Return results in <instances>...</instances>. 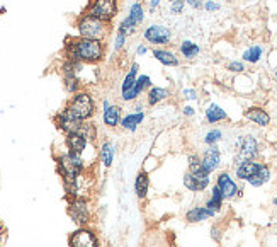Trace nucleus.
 <instances>
[{"label": "nucleus", "instance_id": "obj_1", "mask_svg": "<svg viewBox=\"0 0 277 247\" xmlns=\"http://www.w3.org/2000/svg\"><path fill=\"white\" fill-rule=\"evenodd\" d=\"M68 55L73 60L80 62H97L102 58V45L99 39H89L82 38L68 45Z\"/></svg>", "mask_w": 277, "mask_h": 247}, {"label": "nucleus", "instance_id": "obj_2", "mask_svg": "<svg viewBox=\"0 0 277 247\" xmlns=\"http://www.w3.org/2000/svg\"><path fill=\"white\" fill-rule=\"evenodd\" d=\"M66 113H70L73 118L83 121V119L94 115V101H92V98L89 94H77L73 98V101L70 102Z\"/></svg>", "mask_w": 277, "mask_h": 247}, {"label": "nucleus", "instance_id": "obj_3", "mask_svg": "<svg viewBox=\"0 0 277 247\" xmlns=\"http://www.w3.org/2000/svg\"><path fill=\"white\" fill-rule=\"evenodd\" d=\"M78 31L83 38L89 39H101L104 36L106 29H104V22L99 21V19L92 17V16H85V17L80 19L78 22Z\"/></svg>", "mask_w": 277, "mask_h": 247}, {"label": "nucleus", "instance_id": "obj_4", "mask_svg": "<svg viewBox=\"0 0 277 247\" xmlns=\"http://www.w3.org/2000/svg\"><path fill=\"white\" fill-rule=\"evenodd\" d=\"M118 12V4L116 0H94L90 7V16L99 21H111Z\"/></svg>", "mask_w": 277, "mask_h": 247}, {"label": "nucleus", "instance_id": "obj_5", "mask_svg": "<svg viewBox=\"0 0 277 247\" xmlns=\"http://www.w3.org/2000/svg\"><path fill=\"white\" fill-rule=\"evenodd\" d=\"M184 184L191 191H204L209 186V174L202 167L189 171L184 178Z\"/></svg>", "mask_w": 277, "mask_h": 247}, {"label": "nucleus", "instance_id": "obj_6", "mask_svg": "<svg viewBox=\"0 0 277 247\" xmlns=\"http://www.w3.org/2000/svg\"><path fill=\"white\" fill-rule=\"evenodd\" d=\"M60 164H62V171L68 182L75 181L77 176L82 171V160H80V157L77 155V153L70 152L66 153V155H63L62 159H60Z\"/></svg>", "mask_w": 277, "mask_h": 247}, {"label": "nucleus", "instance_id": "obj_7", "mask_svg": "<svg viewBox=\"0 0 277 247\" xmlns=\"http://www.w3.org/2000/svg\"><path fill=\"white\" fill-rule=\"evenodd\" d=\"M145 39L153 45H167L172 39V31L165 26H150L145 31Z\"/></svg>", "mask_w": 277, "mask_h": 247}, {"label": "nucleus", "instance_id": "obj_8", "mask_svg": "<svg viewBox=\"0 0 277 247\" xmlns=\"http://www.w3.org/2000/svg\"><path fill=\"white\" fill-rule=\"evenodd\" d=\"M259 152V145L253 136H243L238 142V162L253 160V157Z\"/></svg>", "mask_w": 277, "mask_h": 247}, {"label": "nucleus", "instance_id": "obj_9", "mask_svg": "<svg viewBox=\"0 0 277 247\" xmlns=\"http://www.w3.org/2000/svg\"><path fill=\"white\" fill-rule=\"evenodd\" d=\"M72 247H97V239L90 230H77L72 235V240H70Z\"/></svg>", "mask_w": 277, "mask_h": 247}, {"label": "nucleus", "instance_id": "obj_10", "mask_svg": "<svg viewBox=\"0 0 277 247\" xmlns=\"http://www.w3.org/2000/svg\"><path fill=\"white\" fill-rule=\"evenodd\" d=\"M219 162H221V153H219L218 147L209 145V148L206 150L204 157H202V160H201L202 169H204L208 174H211V172L219 165Z\"/></svg>", "mask_w": 277, "mask_h": 247}, {"label": "nucleus", "instance_id": "obj_11", "mask_svg": "<svg viewBox=\"0 0 277 247\" xmlns=\"http://www.w3.org/2000/svg\"><path fill=\"white\" fill-rule=\"evenodd\" d=\"M216 186H218L219 191L223 193L225 199H231L238 195V188H236L235 181H233L226 172H223V174L218 176V182H216Z\"/></svg>", "mask_w": 277, "mask_h": 247}, {"label": "nucleus", "instance_id": "obj_12", "mask_svg": "<svg viewBox=\"0 0 277 247\" xmlns=\"http://www.w3.org/2000/svg\"><path fill=\"white\" fill-rule=\"evenodd\" d=\"M262 164L253 162V160H245V162H240L238 167H236V178L243 179V181H248L253 176L257 174V171L260 169Z\"/></svg>", "mask_w": 277, "mask_h": 247}, {"label": "nucleus", "instance_id": "obj_13", "mask_svg": "<svg viewBox=\"0 0 277 247\" xmlns=\"http://www.w3.org/2000/svg\"><path fill=\"white\" fill-rule=\"evenodd\" d=\"M136 75H138V63H133L131 70L129 73L126 75L124 82H123V99L124 101H131V94H133V87H135V82H136Z\"/></svg>", "mask_w": 277, "mask_h": 247}, {"label": "nucleus", "instance_id": "obj_14", "mask_svg": "<svg viewBox=\"0 0 277 247\" xmlns=\"http://www.w3.org/2000/svg\"><path fill=\"white\" fill-rule=\"evenodd\" d=\"M58 125H60V128L65 130V132L70 135V133H78L80 126H82V121H80V119H77V118H73L70 113L65 111L63 115H60Z\"/></svg>", "mask_w": 277, "mask_h": 247}, {"label": "nucleus", "instance_id": "obj_15", "mask_svg": "<svg viewBox=\"0 0 277 247\" xmlns=\"http://www.w3.org/2000/svg\"><path fill=\"white\" fill-rule=\"evenodd\" d=\"M215 213L216 212L209 210L208 206H196V208L189 210L187 215H185V218H187V222L196 223V222H202V220L211 218V216H215Z\"/></svg>", "mask_w": 277, "mask_h": 247}, {"label": "nucleus", "instance_id": "obj_16", "mask_svg": "<svg viewBox=\"0 0 277 247\" xmlns=\"http://www.w3.org/2000/svg\"><path fill=\"white\" fill-rule=\"evenodd\" d=\"M245 116L250 119V121L257 123V125H260V126H267L270 121L269 115H267L262 108H250L248 111L245 113Z\"/></svg>", "mask_w": 277, "mask_h": 247}, {"label": "nucleus", "instance_id": "obj_17", "mask_svg": "<svg viewBox=\"0 0 277 247\" xmlns=\"http://www.w3.org/2000/svg\"><path fill=\"white\" fill-rule=\"evenodd\" d=\"M66 143H68V148L72 153H82L83 148H85L87 145V140L83 138L82 135H78V133H70L68 138H66Z\"/></svg>", "mask_w": 277, "mask_h": 247}, {"label": "nucleus", "instance_id": "obj_18", "mask_svg": "<svg viewBox=\"0 0 277 247\" xmlns=\"http://www.w3.org/2000/svg\"><path fill=\"white\" fill-rule=\"evenodd\" d=\"M153 56H155L156 60H158L162 65H167V66H177L179 65V60H177V56L173 55L172 51H169V49H153Z\"/></svg>", "mask_w": 277, "mask_h": 247}, {"label": "nucleus", "instance_id": "obj_19", "mask_svg": "<svg viewBox=\"0 0 277 247\" xmlns=\"http://www.w3.org/2000/svg\"><path fill=\"white\" fill-rule=\"evenodd\" d=\"M70 213H72L73 220H75V222H78V223H85L87 218H89V212H87L85 201H77L75 205L72 206Z\"/></svg>", "mask_w": 277, "mask_h": 247}, {"label": "nucleus", "instance_id": "obj_20", "mask_svg": "<svg viewBox=\"0 0 277 247\" xmlns=\"http://www.w3.org/2000/svg\"><path fill=\"white\" fill-rule=\"evenodd\" d=\"M143 119H145V113H143V111H139V113H131V115H128L124 119H123L121 125H123V128L135 132V130L138 128V125L143 121Z\"/></svg>", "mask_w": 277, "mask_h": 247}, {"label": "nucleus", "instance_id": "obj_21", "mask_svg": "<svg viewBox=\"0 0 277 247\" xmlns=\"http://www.w3.org/2000/svg\"><path fill=\"white\" fill-rule=\"evenodd\" d=\"M148 184H150V179H148V174L146 172H139L138 178L135 181V191L138 195V198H145L146 193H148Z\"/></svg>", "mask_w": 277, "mask_h": 247}, {"label": "nucleus", "instance_id": "obj_22", "mask_svg": "<svg viewBox=\"0 0 277 247\" xmlns=\"http://www.w3.org/2000/svg\"><path fill=\"white\" fill-rule=\"evenodd\" d=\"M269 178H270V171H269V167L267 165H260V169L257 171V174L253 176L252 179H248V182L252 186H255V188H259V186H262V184H265L267 181H269Z\"/></svg>", "mask_w": 277, "mask_h": 247}, {"label": "nucleus", "instance_id": "obj_23", "mask_svg": "<svg viewBox=\"0 0 277 247\" xmlns=\"http://www.w3.org/2000/svg\"><path fill=\"white\" fill-rule=\"evenodd\" d=\"M223 199H225L223 193L219 191L218 186H215V188H213V196L208 199L206 206H208L209 210H213V212H219V210H221V206H223Z\"/></svg>", "mask_w": 277, "mask_h": 247}, {"label": "nucleus", "instance_id": "obj_24", "mask_svg": "<svg viewBox=\"0 0 277 247\" xmlns=\"http://www.w3.org/2000/svg\"><path fill=\"white\" fill-rule=\"evenodd\" d=\"M121 118V109L118 106H109L104 109V123L109 126H116Z\"/></svg>", "mask_w": 277, "mask_h": 247}, {"label": "nucleus", "instance_id": "obj_25", "mask_svg": "<svg viewBox=\"0 0 277 247\" xmlns=\"http://www.w3.org/2000/svg\"><path fill=\"white\" fill-rule=\"evenodd\" d=\"M226 118H228L226 113L223 111L218 104H211L208 108V111H206V119H208L209 123H218V121H223V119H226Z\"/></svg>", "mask_w": 277, "mask_h": 247}, {"label": "nucleus", "instance_id": "obj_26", "mask_svg": "<svg viewBox=\"0 0 277 247\" xmlns=\"http://www.w3.org/2000/svg\"><path fill=\"white\" fill-rule=\"evenodd\" d=\"M167 96H169V91H167V89H163V87H152V89H150V92H148V104L150 106H155L156 102L163 101Z\"/></svg>", "mask_w": 277, "mask_h": 247}, {"label": "nucleus", "instance_id": "obj_27", "mask_svg": "<svg viewBox=\"0 0 277 247\" xmlns=\"http://www.w3.org/2000/svg\"><path fill=\"white\" fill-rule=\"evenodd\" d=\"M150 85H152V79H150L148 75H141V77H139V79H136L135 87H133L131 99L138 98V96L141 94L143 91H145V87H150Z\"/></svg>", "mask_w": 277, "mask_h": 247}, {"label": "nucleus", "instance_id": "obj_28", "mask_svg": "<svg viewBox=\"0 0 277 247\" xmlns=\"http://www.w3.org/2000/svg\"><path fill=\"white\" fill-rule=\"evenodd\" d=\"M180 53H182L185 58H194V56L199 55V46L196 45V43L185 39V41H182V45H180Z\"/></svg>", "mask_w": 277, "mask_h": 247}, {"label": "nucleus", "instance_id": "obj_29", "mask_svg": "<svg viewBox=\"0 0 277 247\" xmlns=\"http://www.w3.org/2000/svg\"><path fill=\"white\" fill-rule=\"evenodd\" d=\"M101 157H102V162H104L106 167H111L112 160H114V145L112 143H104L101 150Z\"/></svg>", "mask_w": 277, "mask_h": 247}, {"label": "nucleus", "instance_id": "obj_30", "mask_svg": "<svg viewBox=\"0 0 277 247\" xmlns=\"http://www.w3.org/2000/svg\"><path fill=\"white\" fill-rule=\"evenodd\" d=\"M260 56H262V48L260 46H252V48H248L243 53V60L250 63H257L260 60Z\"/></svg>", "mask_w": 277, "mask_h": 247}, {"label": "nucleus", "instance_id": "obj_31", "mask_svg": "<svg viewBox=\"0 0 277 247\" xmlns=\"http://www.w3.org/2000/svg\"><path fill=\"white\" fill-rule=\"evenodd\" d=\"M143 16H145V12H143V7L136 2V4L131 5V9H129V16L128 19H131L133 22H135L136 26L139 24V22L143 21Z\"/></svg>", "mask_w": 277, "mask_h": 247}, {"label": "nucleus", "instance_id": "obj_32", "mask_svg": "<svg viewBox=\"0 0 277 247\" xmlns=\"http://www.w3.org/2000/svg\"><path fill=\"white\" fill-rule=\"evenodd\" d=\"M78 135H82L85 140H94L95 128L92 125H89V123H82V126H80V130H78Z\"/></svg>", "mask_w": 277, "mask_h": 247}, {"label": "nucleus", "instance_id": "obj_33", "mask_svg": "<svg viewBox=\"0 0 277 247\" xmlns=\"http://www.w3.org/2000/svg\"><path fill=\"white\" fill-rule=\"evenodd\" d=\"M221 135L223 133L219 132V130H211V132L206 135V138H204V142L208 143V145H215L216 142H219V138H221Z\"/></svg>", "mask_w": 277, "mask_h": 247}, {"label": "nucleus", "instance_id": "obj_34", "mask_svg": "<svg viewBox=\"0 0 277 247\" xmlns=\"http://www.w3.org/2000/svg\"><path fill=\"white\" fill-rule=\"evenodd\" d=\"M184 4H185V0H173L172 2V12L173 14H180L182 12V9H184Z\"/></svg>", "mask_w": 277, "mask_h": 247}, {"label": "nucleus", "instance_id": "obj_35", "mask_svg": "<svg viewBox=\"0 0 277 247\" xmlns=\"http://www.w3.org/2000/svg\"><path fill=\"white\" fill-rule=\"evenodd\" d=\"M228 70H231V72H243V70H245V66H243L242 62H231L228 65Z\"/></svg>", "mask_w": 277, "mask_h": 247}, {"label": "nucleus", "instance_id": "obj_36", "mask_svg": "<svg viewBox=\"0 0 277 247\" xmlns=\"http://www.w3.org/2000/svg\"><path fill=\"white\" fill-rule=\"evenodd\" d=\"M124 41H126V34H123V33H118V38H116V49L123 48Z\"/></svg>", "mask_w": 277, "mask_h": 247}, {"label": "nucleus", "instance_id": "obj_37", "mask_svg": "<svg viewBox=\"0 0 277 247\" xmlns=\"http://www.w3.org/2000/svg\"><path fill=\"white\" fill-rule=\"evenodd\" d=\"M185 2H187V4L191 5V7H194V9H199L202 5V0H185Z\"/></svg>", "mask_w": 277, "mask_h": 247}, {"label": "nucleus", "instance_id": "obj_38", "mask_svg": "<svg viewBox=\"0 0 277 247\" xmlns=\"http://www.w3.org/2000/svg\"><path fill=\"white\" fill-rule=\"evenodd\" d=\"M184 96L187 99H196V91H192V89H184Z\"/></svg>", "mask_w": 277, "mask_h": 247}, {"label": "nucleus", "instance_id": "obj_39", "mask_svg": "<svg viewBox=\"0 0 277 247\" xmlns=\"http://www.w3.org/2000/svg\"><path fill=\"white\" fill-rule=\"evenodd\" d=\"M206 11H218L219 9V5L218 4H215V2H206Z\"/></svg>", "mask_w": 277, "mask_h": 247}, {"label": "nucleus", "instance_id": "obj_40", "mask_svg": "<svg viewBox=\"0 0 277 247\" xmlns=\"http://www.w3.org/2000/svg\"><path fill=\"white\" fill-rule=\"evenodd\" d=\"M146 51H148V48H146L145 45H139V46H138V55H139V56H143Z\"/></svg>", "mask_w": 277, "mask_h": 247}, {"label": "nucleus", "instance_id": "obj_41", "mask_svg": "<svg viewBox=\"0 0 277 247\" xmlns=\"http://www.w3.org/2000/svg\"><path fill=\"white\" fill-rule=\"evenodd\" d=\"M184 115L192 116V115H194V109H192V108H184Z\"/></svg>", "mask_w": 277, "mask_h": 247}, {"label": "nucleus", "instance_id": "obj_42", "mask_svg": "<svg viewBox=\"0 0 277 247\" xmlns=\"http://www.w3.org/2000/svg\"><path fill=\"white\" fill-rule=\"evenodd\" d=\"M158 4H160V0H150V7H152V9H155Z\"/></svg>", "mask_w": 277, "mask_h": 247}, {"label": "nucleus", "instance_id": "obj_43", "mask_svg": "<svg viewBox=\"0 0 277 247\" xmlns=\"http://www.w3.org/2000/svg\"><path fill=\"white\" fill-rule=\"evenodd\" d=\"M274 205H276V206H277V198H276V199H274Z\"/></svg>", "mask_w": 277, "mask_h": 247}, {"label": "nucleus", "instance_id": "obj_44", "mask_svg": "<svg viewBox=\"0 0 277 247\" xmlns=\"http://www.w3.org/2000/svg\"><path fill=\"white\" fill-rule=\"evenodd\" d=\"M169 2H173V0H169Z\"/></svg>", "mask_w": 277, "mask_h": 247}, {"label": "nucleus", "instance_id": "obj_45", "mask_svg": "<svg viewBox=\"0 0 277 247\" xmlns=\"http://www.w3.org/2000/svg\"><path fill=\"white\" fill-rule=\"evenodd\" d=\"M276 75H277V72H276Z\"/></svg>", "mask_w": 277, "mask_h": 247}]
</instances>
